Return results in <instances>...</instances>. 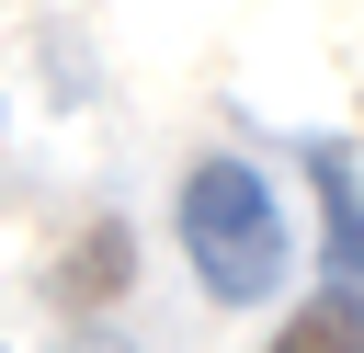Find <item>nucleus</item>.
Here are the masks:
<instances>
[{
    "instance_id": "7ed1b4c3",
    "label": "nucleus",
    "mask_w": 364,
    "mask_h": 353,
    "mask_svg": "<svg viewBox=\"0 0 364 353\" xmlns=\"http://www.w3.org/2000/svg\"><path fill=\"white\" fill-rule=\"evenodd\" d=\"M125 273H136V251H125V228L102 216V228H80V251L57 262V307H91V296H114Z\"/></svg>"
},
{
    "instance_id": "20e7f679",
    "label": "nucleus",
    "mask_w": 364,
    "mask_h": 353,
    "mask_svg": "<svg viewBox=\"0 0 364 353\" xmlns=\"http://www.w3.org/2000/svg\"><path fill=\"white\" fill-rule=\"evenodd\" d=\"M68 353H125V342L114 330H68Z\"/></svg>"
},
{
    "instance_id": "f257e3e1",
    "label": "nucleus",
    "mask_w": 364,
    "mask_h": 353,
    "mask_svg": "<svg viewBox=\"0 0 364 353\" xmlns=\"http://www.w3.org/2000/svg\"><path fill=\"white\" fill-rule=\"evenodd\" d=\"M182 251H193V273H205V296L216 307H262L273 285H284V205H273V182L250 171V159H193L182 171Z\"/></svg>"
},
{
    "instance_id": "f03ea898",
    "label": "nucleus",
    "mask_w": 364,
    "mask_h": 353,
    "mask_svg": "<svg viewBox=\"0 0 364 353\" xmlns=\"http://www.w3.org/2000/svg\"><path fill=\"white\" fill-rule=\"evenodd\" d=\"M307 182H318V216H330V285L284 319L273 353H364V194L341 171V148H307Z\"/></svg>"
}]
</instances>
